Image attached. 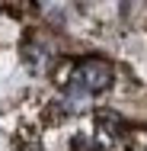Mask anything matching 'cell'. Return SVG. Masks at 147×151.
Wrapping results in <instances>:
<instances>
[{
  "instance_id": "1",
  "label": "cell",
  "mask_w": 147,
  "mask_h": 151,
  "mask_svg": "<svg viewBox=\"0 0 147 151\" xmlns=\"http://www.w3.org/2000/svg\"><path fill=\"white\" fill-rule=\"evenodd\" d=\"M74 87L70 90H87V93H102L112 87V81H115V74H112V68L106 64V61H80L77 68H74Z\"/></svg>"
},
{
  "instance_id": "2",
  "label": "cell",
  "mask_w": 147,
  "mask_h": 151,
  "mask_svg": "<svg viewBox=\"0 0 147 151\" xmlns=\"http://www.w3.org/2000/svg\"><path fill=\"white\" fill-rule=\"evenodd\" d=\"M48 58H51V52H48L45 45H26V48H23V61H26L29 68H45Z\"/></svg>"
},
{
  "instance_id": "3",
  "label": "cell",
  "mask_w": 147,
  "mask_h": 151,
  "mask_svg": "<svg viewBox=\"0 0 147 151\" xmlns=\"http://www.w3.org/2000/svg\"><path fill=\"white\" fill-rule=\"evenodd\" d=\"M96 122H102V129H109V132H118V125H121V119H118L115 113H109V109H99L96 113Z\"/></svg>"
},
{
  "instance_id": "4",
  "label": "cell",
  "mask_w": 147,
  "mask_h": 151,
  "mask_svg": "<svg viewBox=\"0 0 147 151\" xmlns=\"http://www.w3.org/2000/svg\"><path fill=\"white\" fill-rule=\"evenodd\" d=\"M70 109H74L70 103H51L48 106V122H61L64 116H70Z\"/></svg>"
}]
</instances>
